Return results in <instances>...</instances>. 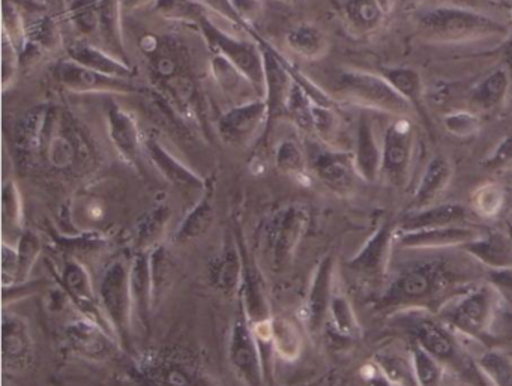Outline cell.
<instances>
[{
    "label": "cell",
    "instance_id": "obj_24",
    "mask_svg": "<svg viewBox=\"0 0 512 386\" xmlns=\"http://www.w3.org/2000/svg\"><path fill=\"white\" fill-rule=\"evenodd\" d=\"M145 151L155 169L161 173L164 179L173 187L184 193H203L206 190V182L193 170L188 169L178 158L173 157L158 140L146 139Z\"/></svg>",
    "mask_w": 512,
    "mask_h": 386
},
{
    "label": "cell",
    "instance_id": "obj_1",
    "mask_svg": "<svg viewBox=\"0 0 512 386\" xmlns=\"http://www.w3.org/2000/svg\"><path fill=\"white\" fill-rule=\"evenodd\" d=\"M14 149L23 169L82 175L94 163V145L76 118L59 106L35 107L14 131Z\"/></svg>",
    "mask_w": 512,
    "mask_h": 386
},
{
    "label": "cell",
    "instance_id": "obj_55",
    "mask_svg": "<svg viewBox=\"0 0 512 386\" xmlns=\"http://www.w3.org/2000/svg\"><path fill=\"white\" fill-rule=\"evenodd\" d=\"M503 55H505L506 70H508L512 80V34L508 35V41H506L505 49H503Z\"/></svg>",
    "mask_w": 512,
    "mask_h": 386
},
{
    "label": "cell",
    "instance_id": "obj_41",
    "mask_svg": "<svg viewBox=\"0 0 512 386\" xmlns=\"http://www.w3.org/2000/svg\"><path fill=\"white\" fill-rule=\"evenodd\" d=\"M326 323L331 326L335 335L344 338V340H352L359 331L358 320H356L352 304L341 293H334V296H332Z\"/></svg>",
    "mask_w": 512,
    "mask_h": 386
},
{
    "label": "cell",
    "instance_id": "obj_5",
    "mask_svg": "<svg viewBox=\"0 0 512 386\" xmlns=\"http://www.w3.org/2000/svg\"><path fill=\"white\" fill-rule=\"evenodd\" d=\"M131 256H118L107 263L97 284L104 317L122 350H133L134 305L130 284Z\"/></svg>",
    "mask_w": 512,
    "mask_h": 386
},
{
    "label": "cell",
    "instance_id": "obj_39",
    "mask_svg": "<svg viewBox=\"0 0 512 386\" xmlns=\"http://www.w3.org/2000/svg\"><path fill=\"white\" fill-rule=\"evenodd\" d=\"M272 343L275 356L287 362L296 361L304 349L298 325L287 317H272Z\"/></svg>",
    "mask_w": 512,
    "mask_h": 386
},
{
    "label": "cell",
    "instance_id": "obj_42",
    "mask_svg": "<svg viewBox=\"0 0 512 386\" xmlns=\"http://www.w3.org/2000/svg\"><path fill=\"white\" fill-rule=\"evenodd\" d=\"M380 76L413 107L419 106L422 97V80L413 68H385Z\"/></svg>",
    "mask_w": 512,
    "mask_h": 386
},
{
    "label": "cell",
    "instance_id": "obj_30",
    "mask_svg": "<svg viewBox=\"0 0 512 386\" xmlns=\"http://www.w3.org/2000/svg\"><path fill=\"white\" fill-rule=\"evenodd\" d=\"M68 58L83 67L91 68L98 73L106 76L118 77V79L133 80L136 71L128 62L116 58L115 55H109L104 50L85 43V41H76L68 47Z\"/></svg>",
    "mask_w": 512,
    "mask_h": 386
},
{
    "label": "cell",
    "instance_id": "obj_13",
    "mask_svg": "<svg viewBox=\"0 0 512 386\" xmlns=\"http://www.w3.org/2000/svg\"><path fill=\"white\" fill-rule=\"evenodd\" d=\"M62 334L68 349L88 361H110L122 350L121 344L106 326L82 313L65 323Z\"/></svg>",
    "mask_w": 512,
    "mask_h": 386
},
{
    "label": "cell",
    "instance_id": "obj_44",
    "mask_svg": "<svg viewBox=\"0 0 512 386\" xmlns=\"http://www.w3.org/2000/svg\"><path fill=\"white\" fill-rule=\"evenodd\" d=\"M478 367L491 385L512 386V361L505 353L485 352L479 358Z\"/></svg>",
    "mask_w": 512,
    "mask_h": 386
},
{
    "label": "cell",
    "instance_id": "obj_15",
    "mask_svg": "<svg viewBox=\"0 0 512 386\" xmlns=\"http://www.w3.org/2000/svg\"><path fill=\"white\" fill-rule=\"evenodd\" d=\"M35 361V343L25 317L4 307L2 314V365L5 373L23 374Z\"/></svg>",
    "mask_w": 512,
    "mask_h": 386
},
{
    "label": "cell",
    "instance_id": "obj_10",
    "mask_svg": "<svg viewBox=\"0 0 512 386\" xmlns=\"http://www.w3.org/2000/svg\"><path fill=\"white\" fill-rule=\"evenodd\" d=\"M415 341L442 365H448L473 385L485 386V376L452 337L449 329L433 319L419 320L413 326Z\"/></svg>",
    "mask_w": 512,
    "mask_h": 386
},
{
    "label": "cell",
    "instance_id": "obj_4",
    "mask_svg": "<svg viewBox=\"0 0 512 386\" xmlns=\"http://www.w3.org/2000/svg\"><path fill=\"white\" fill-rule=\"evenodd\" d=\"M416 31L424 40L439 44L476 43L509 35L499 20L452 5H439L419 14Z\"/></svg>",
    "mask_w": 512,
    "mask_h": 386
},
{
    "label": "cell",
    "instance_id": "obj_52",
    "mask_svg": "<svg viewBox=\"0 0 512 386\" xmlns=\"http://www.w3.org/2000/svg\"><path fill=\"white\" fill-rule=\"evenodd\" d=\"M512 164V136L505 137L494 149L493 154L485 160L487 169H503Z\"/></svg>",
    "mask_w": 512,
    "mask_h": 386
},
{
    "label": "cell",
    "instance_id": "obj_11",
    "mask_svg": "<svg viewBox=\"0 0 512 386\" xmlns=\"http://www.w3.org/2000/svg\"><path fill=\"white\" fill-rule=\"evenodd\" d=\"M230 367L245 386H268L262 353L247 314L239 307L229 335Z\"/></svg>",
    "mask_w": 512,
    "mask_h": 386
},
{
    "label": "cell",
    "instance_id": "obj_26",
    "mask_svg": "<svg viewBox=\"0 0 512 386\" xmlns=\"http://www.w3.org/2000/svg\"><path fill=\"white\" fill-rule=\"evenodd\" d=\"M241 245L242 257H244V277H242L241 292H239V307L247 314L251 323L260 320L271 319L268 296H266L265 281L260 274L256 260L250 256L247 248Z\"/></svg>",
    "mask_w": 512,
    "mask_h": 386
},
{
    "label": "cell",
    "instance_id": "obj_51",
    "mask_svg": "<svg viewBox=\"0 0 512 386\" xmlns=\"http://www.w3.org/2000/svg\"><path fill=\"white\" fill-rule=\"evenodd\" d=\"M476 208L484 215H494L500 211L503 203V193L494 185L481 188L475 196Z\"/></svg>",
    "mask_w": 512,
    "mask_h": 386
},
{
    "label": "cell",
    "instance_id": "obj_25",
    "mask_svg": "<svg viewBox=\"0 0 512 386\" xmlns=\"http://www.w3.org/2000/svg\"><path fill=\"white\" fill-rule=\"evenodd\" d=\"M130 284L131 296H133L134 317H137L143 328L149 329L152 310L155 307L151 251L131 253Z\"/></svg>",
    "mask_w": 512,
    "mask_h": 386
},
{
    "label": "cell",
    "instance_id": "obj_56",
    "mask_svg": "<svg viewBox=\"0 0 512 386\" xmlns=\"http://www.w3.org/2000/svg\"><path fill=\"white\" fill-rule=\"evenodd\" d=\"M124 8L136 7V5L142 4L145 0H121Z\"/></svg>",
    "mask_w": 512,
    "mask_h": 386
},
{
    "label": "cell",
    "instance_id": "obj_57",
    "mask_svg": "<svg viewBox=\"0 0 512 386\" xmlns=\"http://www.w3.org/2000/svg\"><path fill=\"white\" fill-rule=\"evenodd\" d=\"M323 383H325V377H320V379L314 380V382L305 383V385L301 386H323Z\"/></svg>",
    "mask_w": 512,
    "mask_h": 386
},
{
    "label": "cell",
    "instance_id": "obj_3",
    "mask_svg": "<svg viewBox=\"0 0 512 386\" xmlns=\"http://www.w3.org/2000/svg\"><path fill=\"white\" fill-rule=\"evenodd\" d=\"M127 386H220L199 356L181 347H166L137 356L125 376Z\"/></svg>",
    "mask_w": 512,
    "mask_h": 386
},
{
    "label": "cell",
    "instance_id": "obj_33",
    "mask_svg": "<svg viewBox=\"0 0 512 386\" xmlns=\"http://www.w3.org/2000/svg\"><path fill=\"white\" fill-rule=\"evenodd\" d=\"M511 89V76L505 68L491 71L469 95L470 104L481 112H493L502 106Z\"/></svg>",
    "mask_w": 512,
    "mask_h": 386
},
{
    "label": "cell",
    "instance_id": "obj_43",
    "mask_svg": "<svg viewBox=\"0 0 512 386\" xmlns=\"http://www.w3.org/2000/svg\"><path fill=\"white\" fill-rule=\"evenodd\" d=\"M275 166L293 179L307 178L308 157L295 140H283L275 152Z\"/></svg>",
    "mask_w": 512,
    "mask_h": 386
},
{
    "label": "cell",
    "instance_id": "obj_32",
    "mask_svg": "<svg viewBox=\"0 0 512 386\" xmlns=\"http://www.w3.org/2000/svg\"><path fill=\"white\" fill-rule=\"evenodd\" d=\"M214 221L215 206L212 191L206 188L173 233V244L188 245L203 238L211 230Z\"/></svg>",
    "mask_w": 512,
    "mask_h": 386
},
{
    "label": "cell",
    "instance_id": "obj_21",
    "mask_svg": "<svg viewBox=\"0 0 512 386\" xmlns=\"http://www.w3.org/2000/svg\"><path fill=\"white\" fill-rule=\"evenodd\" d=\"M242 277H244V257H242L241 245L236 239H226L217 256L209 263V283L220 295L235 298L241 292Z\"/></svg>",
    "mask_w": 512,
    "mask_h": 386
},
{
    "label": "cell",
    "instance_id": "obj_54",
    "mask_svg": "<svg viewBox=\"0 0 512 386\" xmlns=\"http://www.w3.org/2000/svg\"><path fill=\"white\" fill-rule=\"evenodd\" d=\"M376 367V365H374ZM365 386H394L382 373H380L379 368L376 367V370L371 371L370 374L365 376Z\"/></svg>",
    "mask_w": 512,
    "mask_h": 386
},
{
    "label": "cell",
    "instance_id": "obj_49",
    "mask_svg": "<svg viewBox=\"0 0 512 386\" xmlns=\"http://www.w3.org/2000/svg\"><path fill=\"white\" fill-rule=\"evenodd\" d=\"M19 284V254L16 244L2 242V289L7 290Z\"/></svg>",
    "mask_w": 512,
    "mask_h": 386
},
{
    "label": "cell",
    "instance_id": "obj_8",
    "mask_svg": "<svg viewBox=\"0 0 512 386\" xmlns=\"http://www.w3.org/2000/svg\"><path fill=\"white\" fill-rule=\"evenodd\" d=\"M310 224V211L302 203L281 206L271 215L263 232V250L275 272L286 271Z\"/></svg>",
    "mask_w": 512,
    "mask_h": 386
},
{
    "label": "cell",
    "instance_id": "obj_45",
    "mask_svg": "<svg viewBox=\"0 0 512 386\" xmlns=\"http://www.w3.org/2000/svg\"><path fill=\"white\" fill-rule=\"evenodd\" d=\"M410 356H412L419 386H439L440 380H442L443 365L416 341H413L412 347H410Z\"/></svg>",
    "mask_w": 512,
    "mask_h": 386
},
{
    "label": "cell",
    "instance_id": "obj_29",
    "mask_svg": "<svg viewBox=\"0 0 512 386\" xmlns=\"http://www.w3.org/2000/svg\"><path fill=\"white\" fill-rule=\"evenodd\" d=\"M353 158L359 178L367 182H376L382 166V143L377 142L374 125L365 115L359 119Z\"/></svg>",
    "mask_w": 512,
    "mask_h": 386
},
{
    "label": "cell",
    "instance_id": "obj_27",
    "mask_svg": "<svg viewBox=\"0 0 512 386\" xmlns=\"http://www.w3.org/2000/svg\"><path fill=\"white\" fill-rule=\"evenodd\" d=\"M452 179V164L445 155H436L428 161L421 181L409 203V211H421L436 205L437 199L445 193Z\"/></svg>",
    "mask_w": 512,
    "mask_h": 386
},
{
    "label": "cell",
    "instance_id": "obj_17",
    "mask_svg": "<svg viewBox=\"0 0 512 386\" xmlns=\"http://www.w3.org/2000/svg\"><path fill=\"white\" fill-rule=\"evenodd\" d=\"M269 107L259 98L229 110L218 121V134L230 146L244 148L262 134L269 122Z\"/></svg>",
    "mask_w": 512,
    "mask_h": 386
},
{
    "label": "cell",
    "instance_id": "obj_35",
    "mask_svg": "<svg viewBox=\"0 0 512 386\" xmlns=\"http://www.w3.org/2000/svg\"><path fill=\"white\" fill-rule=\"evenodd\" d=\"M343 13L355 34L371 35L382 25L386 11L380 0H343Z\"/></svg>",
    "mask_w": 512,
    "mask_h": 386
},
{
    "label": "cell",
    "instance_id": "obj_34",
    "mask_svg": "<svg viewBox=\"0 0 512 386\" xmlns=\"http://www.w3.org/2000/svg\"><path fill=\"white\" fill-rule=\"evenodd\" d=\"M461 248L490 269L512 268V245L503 236L482 235Z\"/></svg>",
    "mask_w": 512,
    "mask_h": 386
},
{
    "label": "cell",
    "instance_id": "obj_14",
    "mask_svg": "<svg viewBox=\"0 0 512 386\" xmlns=\"http://www.w3.org/2000/svg\"><path fill=\"white\" fill-rule=\"evenodd\" d=\"M308 164L317 179L338 196L352 193L359 178L353 154L322 143L311 145Z\"/></svg>",
    "mask_w": 512,
    "mask_h": 386
},
{
    "label": "cell",
    "instance_id": "obj_31",
    "mask_svg": "<svg viewBox=\"0 0 512 386\" xmlns=\"http://www.w3.org/2000/svg\"><path fill=\"white\" fill-rule=\"evenodd\" d=\"M172 211L164 203H158L154 208L142 215L131 230V248L137 251H152L163 244L164 233L169 226Z\"/></svg>",
    "mask_w": 512,
    "mask_h": 386
},
{
    "label": "cell",
    "instance_id": "obj_37",
    "mask_svg": "<svg viewBox=\"0 0 512 386\" xmlns=\"http://www.w3.org/2000/svg\"><path fill=\"white\" fill-rule=\"evenodd\" d=\"M121 0H98L100 10V31L107 46L116 58L125 59L124 41H122Z\"/></svg>",
    "mask_w": 512,
    "mask_h": 386
},
{
    "label": "cell",
    "instance_id": "obj_50",
    "mask_svg": "<svg viewBox=\"0 0 512 386\" xmlns=\"http://www.w3.org/2000/svg\"><path fill=\"white\" fill-rule=\"evenodd\" d=\"M19 68V49L7 34H2V80H4V91L13 82Z\"/></svg>",
    "mask_w": 512,
    "mask_h": 386
},
{
    "label": "cell",
    "instance_id": "obj_2",
    "mask_svg": "<svg viewBox=\"0 0 512 386\" xmlns=\"http://www.w3.org/2000/svg\"><path fill=\"white\" fill-rule=\"evenodd\" d=\"M466 263L448 256L419 260L401 269L389 283L379 301V308L395 310L404 305L431 304L451 293L463 290L470 274Z\"/></svg>",
    "mask_w": 512,
    "mask_h": 386
},
{
    "label": "cell",
    "instance_id": "obj_36",
    "mask_svg": "<svg viewBox=\"0 0 512 386\" xmlns=\"http://www.w3.org/2000/svg\"><path fill=\"white\" fill-rule=\"evenodd\" d=\"M290 49L308 61H316L328 53L329 43L326 35L317 26L301 23L290 29L287 34Z\"/></svg>",
    "mask_w": 512,
    "mask_h": 386
},
{
    "label": "cell",
    "instance_id": "obj_20",
    "mask_svg": "<svg viewBox=\"0 0 512 386\" xmlns=\"http://www.w3.org/2000/svg\"><path fill=\"white\" fill-rule=\"evenodd\" d=\"M397 233V221L383 223L362 245L361 250L347 262L350 271L374 280L382 278L388 268L392 242L397 238Z\"/></svg>",
    "mask_w": 512,
    "mask_h": 386
},
{
    "label": "cell",
    "instance_id": "obj_16",
    "mask_svg": "<svg viewBox=\"0 0 512 386\" xmlns=\"http://www.w3.org/2000/svg\"><path fill=\"white\" fill-rule=\"evenodd\" d=\"M58 281L65 295L76 305L79 313L91 317L112 332L101 310L97 287L92 281L88 268L79 259L70 256L62 262L61 268L58 269Z\"/></svg>",
    "mask_w": 512,
    "mask_h": 386
},
{
    "label": "cell",
    "instance_id": "obj_40",
    "mask_svg": "<svg viewBox=\"0 0 512 386\" xmlns=\"http://www.w3.org/2000/svg\"><path fill=\"white\" fill-rule=\"evenodd\" d=\"M2 230H4V239L7 235L13 236V244H16L25 232L22 196L13 179L4 181V187H2Z\"/></svg>",
    "mask_w": 512,
    "mask_h": 386
},
{
    "label": "cell",
    "instance_id": "obj_22",
    "mask_svg": "<svg viewBox=\"0 0 512 386\" xmlns=\"http://www.w3.org/2000/svg\"><path fill=\"white\" fill-rule=\"evenodd\" d=\"M109 136L116 152L124 163L134 169H140V161L145 151V140L142 139L136 119L118 104H110L107 110Z\"/></svg>",
    "mask_w": 512,
    "mask_h": 386
},
{
    "label": "cell",
    "instance_id": "obj_28",
    "mask_svg": "<svg viewBox=\"0 0 512 386\" xmlns=\"http://www.w3.org/2000/svg\"><path fill=\"white\" fill-rule=\"evenodd\" d=\"M469 218L470 211L466 206L460 203H442L421 211L407 212L398 223V230L413 232V230L434 229V227L457 226V224H466Z\"/></svg>",
    "mask_w": 512,
    "mask_h": 386
},
{
    "label": "cell",
    "instance_id": "obj_12",
    "mask_svg": "<svg viewBox=\"0 0 512 386\" xmlns=\"http://www.w3.org/2000/svg\"><path fill=\"white\" fill-rule=\"evenodd\" d=\"M415 157V130L410 118H395L383 134L380 176L395 188L406 187Z\"/></svg>",
    "mask_w": 512,
    "mask_h": 386
},
{
    "label": "cell",
    "instance_id": "obj_59",
    "mask_svg": "<svg viewBox=\"0 0 512 386\" xmlns=\"http://www.w3.org/2000/svg\"><path fill=\"white\" fill-rule=\"evenodd\" d=\"M71 4H73V2H77V0H70Z\"/></svg>",
    "mask_w": 512,
    "mask_h": 386
},
{
    "label": "cell",
    "instance_id": "obj_23",
    "mask_svg": "<svg viewBox=\"0 0 512 386\" xmlns=\"http://www.w3.org/2000/svg\"><path fill=\"white\" fill-rule=\"evenodd\" d=\"M398 241L403 248L412 250H434V248L464 247L475 241L482 233L467 224L457 226L434 227V229L413 230V232L397 233Z\"/></svg>",
    "mask_w": 512,
    "mask_h": 386
},
{
    "label": "cell",
    "instance_id": "obj_38",
    "mask_svg": "<svg viewBox=\"0 0 512 386\" xmlns=\"http://www.w3.org/2000/svg\"><path fill=\"white\" fill-rule=\"evenodd\" d=\"M374 365L394 386H419L416 379L412 356L400 355L394 350H380L374 353Z\"/></svg>",
    "mask_w": 512,
    "mask_h": 386
},
{
    "label": "cell",
    "instance_id": "obj_7",
    "mask_svg": "<svg viewBox=\"0 0 512 386\" xmlns=\"http://www.w3.org/2000/svg\"><path fill=\"white\" fill-rule=\"evenodd\" d=\"M497 298L499 292L491 284L466 287L448 299L440 316L449 328L482 340L490 332Z\"/></svg>",
    "mask_w": 512,
    "mask_h": 386
},
{
    "label": "cell",
    "instance_id": "obj_18",
    "mask_svg": "<svg viewBox=\"0 0 512 386\" xmlns=\"http://www.w3.org/2000/svg\"><path fill=\"white\" fill-rule=\"evenodd\" d=\"M56 80L68 91L77 94H131L137 91L133 80L118 79V77L106 76L91 68L83 67L70 58L58 62L55 67Z\"/></svg>",
    "mask_w": 512,
    "mask_h": 386
},
{
    "label": "cell",
    "instance_id": "obj_53",
    "mask_svg": "<svg viewBox=\"0 0 512 386\" xmlns=\"http://www.w3.org/2000/svg\"><path fill=\"white\" fill-rule=\"evenodd\" d=\"M490 284L499 293L512 292V268L490 269Z\"/></svg>",
    "mask_w": 512,
    "mask_h": 386
},
{
    "label": "cell",
    "instance_id": "obj_48",
    "mask_svg": "<svg viewBox=\"0 0 512 386\" xmlns=\"http://www.w3.org/2000/svg\"><path fill=\"white\" fill-rule=\"evenodd\" d=\"M446 130L457 137H469L478 133L481 122L475 113L452 112L443 119Z\"/></svg>",
    "mask_w": 512,
    "mask_h": 386
},
{
    "label": "cell",
    "instance_id": "obj_19",
    "mask_svg": "<svg viewBox=\"0 0 512 386\" xmlns=\"http://www.w3.org/2000/svg\"><path fill=\"white\" fill-rule=\"evenodd\" d=\"M335 260L332 256H325L314 269L305 299L304 320L308 332L313 335L320 334L328 320L329 305L334 296Z\"/></svg>",
    "mask_w": 512,
    "mask_h": 386
},
{
    "label": "cell",
    "instance_id": "obj_47",
    "mask_svg": "<svg viewBox=\"0 0 512 386\" xmlns=\"http://www.w3.org/2000/svg\"><path fill=\"white\" fill-rule=\"evenodd\" d=\"M164 244L158 245L151 251L152 283H154L155 305L166 292L169 281L172 280V259Z\"/></svg>",
    "mask_w": 512,
    "mask_h": 386
},
{
    "label": "cell",
    "instance_id": "obj_6",
    "mask_svg": "<svg viewBox=\"0 0 512 386\" xmlns=\"http://www.w3.org/2000/svg\"><path fill=\"white\" fill-rule=\"evenodd\" d=\"M334 92L344 101L394 118H412L416 110L380 74L359 70L341 71L334 79Z\"/></svg>",
    "mask_w": 512,
    "mask_h": 386
},
{
    "label": "cell",
    "instance_id": "obj_9",
    "mask_svg": "<svg viewBox=\"0 0 512 386\" xmlns=\"http://www.w3.org/2000/svg\"><path fill=\"white\" fill-rule=\"evenodd\" d=\"M197 25L202 29L209 49L215 56L226 59L230 64L235 65L256 88L259 97L266 95V74L265 59H263L262 49L254 43L239 40L233 35L227 34L223 29L215 26L211 20L203 14Z\"/></svg>",
    "mask_w": 512,
    "mask_h": 386
},
{
    "label": "cell",
    "instance_id": "obj_46",
    "mask_svg": "<svg viewBox=\"0 0 512 386\" xmlns=\"http://www.w3.org/2000/svg\"><path fill=\"white\" fill-rule=\"evenodd\" d=\"M16 247L17 254H19V284L17 286H20V284L28 283L32 269H34L35 263H37L38 257L41 256V251H43V245H41L37 233L25 230L19 241L16 242Z\"/></svg>",
    "mask_w": 512,
    "mask_h": 386
},
{
    "label": "cell",
    "instance_id": "obj_58",
    "mask_svg": "<svg viewBox=\"0 0 512 386\" xmlns=\"http://www.w3.org/2000/svg\"><path fill=\"white\" fill-rule=\"evenodd\" d=\"M502 2H508V4H512V0H502Z\"/></svg>",
    "mask_w": 512,
    "mask_h": 386
}]
</instances>
